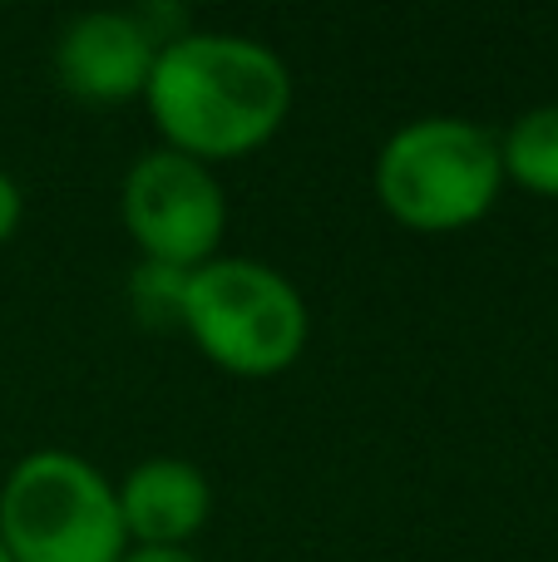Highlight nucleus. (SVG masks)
<instances>
[{"instance_id":"nucleus-3","label":"nucleus","mask_w":558,"mask_h":562,"mask_svg":"<svg viewBox=\"0 0 558 562\" xmlns=\"http://www.w3.org/2000/svg\"><path fill=\"white\" fill-rule=\"evenodd\" d=\"M381 207L411 233H460L490 217L504 193L500 134L465 114L405 119L376 148Z\"/></svg>"},{"instance_id":"nucleus-2","label":"nucleus","mask_w":558,"mask_h":562,"mask_svg":"<svg viewBox=\"0 0 558 562\" xmlns=\"http://www.w3.org/2000/svg\"><path fill=\"white\" fill-rule=\"evenodd\" d=\"M178 326L217 370L243 380L282 375L312 340L306 296L282 267L263 257H223L183 277Z\"/></svg>"},{"instance_id":"nucleus-1","label":"nucleus","mask_w":558,"mask_h":562,"mask_svg":"<svg viewBox=\"0 0 558 562\" xmlns=\"http://www.w3.org/2000/svg\"><path fill=\"white\" fill-rule=\"evenodd\" d=\"M144 109L178 154L203 164L247 158L282 134L292 114V69L267 40L193 25L158 49Z\"/></svg>"},{"instance_id":"nucleus-11","label":"nucleus","mask_w":558,"mask_h":562,"mask_svg":"<svg viewBox=\"0 0 558 562\" xmlns=\"http://www.w3.org/2000/svg\"><path fill=\"white\" fill-rule=\"evenodd\" d=\"M119 562H203L198 553H188V548H144V543H129V553Z\"/></svg>"},{"instance_id":"nucleus-6","label":"nucleus","mask_w":558,"mask_h":562,"mask_svg":"<svg viewBox=\"0 0 558 562\" xmlns=\"http://www.w3.org/2000/svg\"><path fill=\"white\" fill-rule=\"evenodd\" d=\"M158 49L164 45L144 25L138 5L79 10L55 35V75L85 104H124V99H144Z\"/></svg>"},{"instance_id":"nucleus-4","label":"nucleus","mask_w":558,"mask_h":562,"mask_svg":"<svg viewBox=\"0 0 558 562\" xmlns=\"http://www.w3.org/2000/svg\"><path fill=\"white\" fill-rule=\"evenodd\" d=\"M10 562H119L129 553L114 479L75 449H30L0 479Z\"/></svg>"},{"instance_id":"nucleus-12","label":"nucleus","mask_w":558,"mask_h":562,"mask_svg":"<svg viewBox=\"0 0 558 562\" xmlns=\"http://www.w3.org/2000/svg\"><path fill=\"white\" fill-rule=\"evenodd\" d=\"M0 562H10V553H5V543H0Z\"/></svg>"},{"instance_id":"nucleus-7","label":"nucleus","mask_w":558,"mask_h":562,"mask_svg":"<svg viewBox=\"0 0 558 562\" xmlns=\"http://www.w3.org/2000/svg\"><path fill=\"white\" fill-rule=\"evenodd\" d=\"M119 514H124L129 543L144 548H188V538L203 533L213 514V484L183 454H148L114 479Z\"/></svg>"},{"instance_id":"nucleus-10","label":"nucleus","mask_w":558,"mask_h":562,"mask_svg":"<svg viewBox=\"0 0 558 562\" xmlns=\"http://www.w3.org/2000/svg\"><path fill=\"white\" fill-rule=\"evenodd\" d=\"M20 223H25V188H20L15 173L0 168V247L20 233Z\"/></svg>"},{"instance_id":"nucleus-5","label":"nucleus","mask_w":558,"mask_h":562,"mask_svg":"<svg viewBox=\"0 0 558 562\" xmlns=\"http://www.w3.org/2000/svg\"><path fill=\"white\" fill-rule=\"evenodd\" d=\"M119 217L144 262L193 272L213 262L227 233V188L213 164L154 144L124 168Z\"/></svg>"},{"instance_id":"nucleus-8","label":"nucleus","mask_w":558,"mask_h":562,"mask_svg":"<svg viewBox=\"0 0 558 562\" xmlns=\"http://www.w3.org/2000/svg\"><path fill=\"white\" fill-rule=\"evenodd\" d=\"M504 183H520L534 198H558V104H534L514 114L500 134Z\"/></svg>"},{"instance_id":"nucleus-9","label":"nucleus","mask_w":558,"mask_h":562,"mask_svg":"<svg viewBox=\"0 0 558 562\" xmlns=\"http://www.w3.org/2000/svg\"><path fill=\"white\" fill-rule=\"evenodd\" d=\"M183 277H188V272H174V267L138 262L134 281H129V291H134V306L144 311V316H174V321H178V301H183Z\"/></svg>"}]
</instances>
